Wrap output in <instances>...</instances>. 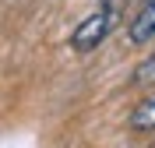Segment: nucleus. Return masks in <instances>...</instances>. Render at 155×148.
Returning <instances> with one entry per match:
<instances>
[{
	"label": "nucleus",
	"instance_id": "1",
	"mask_svg": "<svg viewBox=\"0 0 155 148\" xmlns=\"http://www.w3.org/2000/svg\"><path fill=\"white\" fill-rule=\"evenodd\" d=\"M113 21H116V7H109V4H106V7H99V11H92V14L71 32V46H74L78 53H92V49L109 35Z\"/></svg>",
	"mask_w": 155,
	"mask_h": 148
},
{
	"label": "nucleus",
	"instance_id": "4",
	"mask_svg": "<svg viewBox=\"0 0 155 148\" xmlns=\"http://www.w3.org/2000/svg\"><path fill=\"white\" fill-rule=\"evenodd\" d=\"M134 85H155V49L134 67Z\"/></svg>",
	"mask_w": 155,
	"mask_h": 148
},
{
	"label": "nucleus",
	"instance_id": "2",
	"mask_svg": "<svg viewBox=\"0 0 155 148\" xmlns=\"http://www.w3.org/2000/svg\"><path fill=\"white\" fill-rule=\"evenodd\" d=\"M130 42L134 46H145V42H152L155 39V0H148L145 7L137 11V18L130 21Z\"/></svg>",
	"mask_w": 155,
	"mask_h": 148
},
{
	"label": "nucleus",
	"instance_id": "3",
	"mask_svg": "<svg viewBox=\"0 0 155 148\" xmlns=\"http://www.w3.org/2000/svg\"><path fill=\"white\" fill-rule=\"evenodd\" d=\"M130 127L134 130H155V95H148L145 102H137L130 113Z\"/></svg>",
	"mask_w": 155,
	"mask_h": 148
}]
</instances>
